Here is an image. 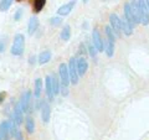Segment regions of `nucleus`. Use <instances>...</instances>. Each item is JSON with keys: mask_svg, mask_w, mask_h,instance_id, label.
Returning a JSON list of instances; mask_svg holds the SVG:
<instances>
[{"mask_svg": "<svg viewBox=\"0 0 149 140\" xmlns=\"http://www.w3.org/2000/svg\"><path fill=\"white\" fill-rule=\"evenodd\" d=\"M87 68H88L87 60H86L85 57L77 58V71H78V76H85V73L87 72Z\"/></svg>", "mask_w": 149, "mask_h": 140, "instance_id": "nucleus-11", "label": "nucleus"}, {"mask_svg": "<svg viewBox=\"0 0 149 140\" xmlns=\"http://www.w3.org/2000/svg\"><path fill=\"white\" fill-rule=\"evenodd\" d=\"M25 127H26V130L29 134H32L35 130V123H34V119L31 116H27L26 120H25Z\"/></svg>", "mask_w": 149, "mask_h": 140, "instance_id": "nucleus-19", "label": "nucleus"}, {"mask_svg": "<svg viewBox=\"0 0 149 140\" xmlns=\"http://www.w3.org/2000/svg\"><path fill=\"white\" fill-rule=\"evenodd\" d=\"M104 51H106V53L108 57H112L114 53V42H112V41H107V44H106V47H104Z\"/></svg>", "mask_w": 149, "mask_h": 140, "instance_id": "nucleus-21", "label": "nucleus"}, {"mask_svg": "<svg viewBox=\"0 0 149 140\" xmlns=\"http://www.w3.org/2000/svg\"><path fill=\"white\" fill-rule=\"evenodd\" d=\"M21 107H22V110L25 113H29L30 112V104H31V92L30 91H26L24 94H22V98H21Z\"/></svg>", "mask_w": 149, "mask_h": 140, "instance_id": "nucleus-9", "label": "nucleus"}, {"mask_svg": "<svg viewBox=\"0 0 149 140\" xmlns=\"http://www.w3.org/2000/svg\"><path fill=\"white\" fill-rule=\"evenodd\" d=\"M0 140H3V135H1V133H0Z\"/></svg>", "mask_w": 149, "mask_h": 140, "instance_id": "nucleus-34", "label": "nucleus"}, {"mask_svg": "<svg viewBox=\"0 0 149 140\" xmlns=\"http://www.w3.org/2000/svg\"><path fill=\"white\" fill-rule=\"evenodd\" d=\"M82 1H83V3H87V1H88V0H82Z\"/></svg>", "mask_w": 149, "mask_h": 140, "instance_id": "nucleus-35", "label": "nucleus"}, {"mask_svg": "<svg viewBox=\"0 0 149 140\" xmlns=\"http://www.w3.org/2000/svg\"><path fill=\"white\" fill-rule=\"evenodd\" d=\"M17 1H21V0H17Z\"/></svg>", "mask_w": 149, "mask_h": 140, "instance_id": "nucleus-36", "label": "nucleus"}, {"mask_svg": "<svg viewBox=\"0 0 149 140\" xmlns=\"http://www.w3.org/2000/svg\"><path fill=\"white\" fill-rule=\"evenodd\" d=\"M22 119H24V110L21 107V102H17L14 107V122L19 125L22 123Z\"/></svg>", "mask_w": 149, "mask_h": 140, "instance_id": "nucleus-8", "label": "nucleus"}, {"mask_svg": "<svg viewBox=\"0 0 149 140\" xmlns=\"http://www.w3.org/2000/svg\"><path fill=\"white\" fill-rule=\"evenodd\" d=\"M45 86H46V94H47L50 100H52L55 94H54V89H52V83H51V76H47L45 78Z\"/></svg>", "mask_w": 149, "mask_h": 140, "instance_id": "nucleus-16", "label": "nucleus"}, {"mask_svg": "<svg viewBox=\"0 0 149 140\" xmlns=\"http://www.w3.org/2000/svg\"><path fill=\"white\" fill-rule=\"evenodd\" d=\"M70 37H71V27H70V25H65V27L61 31V40L68 41Z\"/></svg>", "mask_w": 149, "mask_h": 140, "instance_id": "nucleus-20", "label": "nucleus"}, {"mask_svg": "<svg viewBox=\"0 0 149 140\" xmlns=\"http://www.w3.org/2000/svg\"><path fill=\"white\" fill-rule=\"evenodd\" d=\"M124 19L127 20L130 25H132L134 27V25H137L136 24V20H134V15H133V12H132V9H130V4L127 3L124 5Z\"/></svg>", "mask_w": 149, "mask_h": 140, "instance_id": "nucleus-12", "label": "nucleus"}, {"mask_svg": "<svg viewBox=\"0 0 149 140\" xmlns=\"http://www.w3.org/2000/svg\"><path fill=\"white\" fill-rule=\"evenodd\" d=\"M139 11H141V24L147 26L149 24V9L146 0H138Z\"/></svg>", "mask_w": 149, "mask_h": 140, "instance_id": "nucleus-2", "label": "nucleus"}, {"mask_svg": "<svg viewBox=\"0 0 149 140\" xmlns=\"http://www.w3.org/2000/svg\"><path fill=\"white\" fill-rule=\"evenodd\" d=\"M14 138H15V140H22V134L19 132V129L15 132V134H14Z\"/></svg>", "mask_w": 149, "mask_h": 140, "instance_id": "nucleus-30", "label": "nucleus"}, {"mask_svg": "<svg viewBox=\"0 0 149 140\" xmlns=\"http://www.w3.org/2000/svg\"><path fill=\"white\" fill-rule=\"evenodd\" d=\"M130 4V9H132V12L134 15V20H136V24H139L141 22V11H139V5L137 1H133L129 3Z\"/></svg>", "mask_w": 149, "mask_h": 140, "instance_id": "nucleus-15", "label": "nucleus"}, {"mask_svg": "<svg viewBox=\"0 0 149 140\" xmlns=\"http://www.w3.org/2000/svg\"><path fill=\"white\" fill-rule=\"evenodd\" d=\"M109 22H111V27L113 29L116 36H120L122 32V26H120V20L116 14H111L109 15Z\"/></svg>", "mask_w": 149, "mask_h": 140, "instance_id": "nucleus-5", "label": "nucleus"}, {"mask_svg": "<svg viewBox=\"0 0 149 140\" xmlns=\"http://www.w3.org/2000/svg\"><path fill=\"white\" fill-rule=\"evenodd\" d=\"M13 0H1L0 1V11H6L10 8Z\"/></svg>", "mask_w": 149, "mask_h": 140, "instance_id": "nucleus-26", "label": "nucleus"}, {"mask_svg": "<svg viewBox=\"0 0 149 140\" xmlns=\"http://www.w3.org/2000/svg\"><path fill=\"white\" fill-rule=\"evenodd\" d=\"M21 15H22V9H17L15 15H14V19H15V21H19L21 19Z\"/></svg>", "mask_w": 149, "mask_h": 140, "instance_id": "nucleus-28", "label": "nucleus"}, {"mask_svg": "<svg viewBox=\"0 0 149 140\" xmlns=\"http://www.w3.org/2000/svg\"><path fill=\"white\" fill-rule=\"evenodd\" d=\"M5 41L4 40H0V52H4V50H5Z\"/></svg>", "mask_w": 149, "mask_h": 140, "instance_id": "nucleus-31", "label": "nucleus"}, {"mask_svg": "<svg viewBox=\"0 0 149 140\" xmlns=\"http://www.w3.org/2000/svg\"><path fill=\"white\" fill-rule=\"evenodd\" d=\"M106 35H107V39H108L109 41H112V42H114V39H116V34H114V31H113V29L111 27V25L109 26H106Z\"/></svg>", "mask_w": 149, "mask_h": 140, "instance_id": "nucleus-25", "label": "nucleus"}, {"mask_svg": "<svg viewBox=\"0 0 149 140\" xmlns=\"http://www.w3.org/2000/svg\"><path fill=\"white\" fill-rule=\"evenodd\" d=\"M5 97H6L5 92H0V103H3L4 99H5Z\"/></svg>", "mask_w": 149, "mask_h": 140, "instance_id": "nucleus-32", "label": "nucleus"}, {"mask_svg": "<svg viewBox=\"0 0 149 140\" xmlns=\"http://www.w3.org/2000/svg\"><path fill=\"white\" fill-rule=\"evenodd\" d=\"M50 113H51L50 105L46 103V102H42V107H41V116H42V122L44 123H49Z\"/></svg>", "mask_w": 149, "mask_h": 140, "instance_id": "nucleus-13", "label": "nucleus"}, {"mask_svg": "<svg viewBox=\"0 0 149 140\" xmlns=\"http://www.w3.org/2000/svg\"><path fill=\"white\" fill-rule=\"evenodd\" d=\"M50 22L52 25H60L61 24V19H58V17H54V19H51Z\"/></svg>", "mask_w": 149, "mask_h": 140, "instance_id": "nucleus-29", "label": "nucleus"}, {"mask_svg": "<svg viewBox=\"0 0 149 140\" xmlns=\"http://www.w3.org/2000/svg\"><path fill=\"white\" fill-rule=\"evenodd\" d=\"M74 5H76V0H71L70 3L65 4V5H62V6H60L58 10H57V14L58 15H61V16H66L72 11V9L74 8Z\"/></svg>", "mask_w": 149, "mask_h": 140, "instance_id": "nucleus-10", "label": "nucleus"}, {"mask_svg": "<svg viewBox=\"0 0 149 140\" xmlns=\"http://www.w3.org/2000/svg\"><path fill=\"white\" fill-rule=\"evenodd\" d=\"M58 72H60V77H61V81H62V86L67 87L70 85V82H71L70 73H68V66L65 63H61L58 67Z\"/></svg>", "mask_w": 149, "mask_h": 140, "instance_id": "nucleus-4", "label": "nucleus"}, {"mask_svg": "<svg viewBox=\"0 0 149 140\" xmlns=\"http://www.w3.org/2000/svg\"><path fill=\"white\" fill-rule=\"evenodd\" d=\"M0 133L3 135V140H9L11 137V120H4L0 124Z\"/></svg>", "mask_w": 149, "mask_h": 140, "instance_id": "nucleus-6", "label": "nucleus"}, {"mask_svg": "<svg viewBox=\"0 0 149 140\" xmlns=\"http://www.w3.org/2000/svg\"><path fill=\"white\" fill-rule=\"evenodd\" d=\"M68 73H70V79H71V83H73V85H77V83H78V71H77V60L74 57H72L71 60H70Z\"/></svg>", "mask_w": 149, "mask_h": 140, "instance_id": "nucleus-3", "label": "nucleus"}, {"mask_svg": "<svg viewBox=\"0 0 149 140\" xmlns=\"http://www.w3.org/2000/svg\"><path fill=\"white\" fill-rule=\"evenodd\" d=\"M51 51L49 50H45L44 52H41L40 56H39V63L40 64H45V63H47L50 60H51Z\"/></svg>", "mask_w": 149, "mask_h": 140, "instance_id": "nucleus-18", "label": "nucleus"}, {"mask_svg": "<svg viewBox=\"0 0 149 140\" xmlns=\"http://www.w3.org/2000/svg\"><path fill=\"white\" fill-rule=\"evenodd\" d=\"M45 4H46V0H34V11L40 12L45 6Z\"/></svg>", "mask_w": 149, "mask_h": 140, "instance_id": "nucleus-22", "label": "nucleus"}, {"mask_svg": "<svg viewBox=\"0 0 149 140\" xmlns=\"http://www.w3.org/2000/svg\"><path fill=\"white\" fill-rule=\"evenodd\" d=\"M51 83H52V89H54V94L56 96L60 92V85H58V79L56 76H51Z\"/></svg>", "mask_w": 149, "mask_h": 140, "instance_id": "nucleus-24", "label": "nucleus"}, {"mask_svg": "<svg viewBox=\"0 0 149 140\" xmlns=\"http://www.w3.org/2000/svg\"><path fill=\"white\" fill-rule=\"evenodd\" d=\"M37 27H39V19L32 16L29 20V25H27V32H29V35H34L35 31L37 30Z\"/></svg>", "mask_w": 149, "mask_h": 140, "instance_id": "nucleus-14", "label": "nucleus"}, {"mask_svg": "<svg viewBox=\"0 0 149 140\" xmlns=\"http://www.w3.org/2000/svg\"><path fill=\"white\" fill-rule=\"evenodd\" d=\"M92 39H93V45H95V47L98 50V52H102V51H104V45H103V40H102V37L100 35V31L95 29L92 32Z\"/></svg>", "mask_w": 149, "mask_h": 140, "instance_id": "nucleus-7", "label": "nucleus"}, {"mask_svg": "<svg viewBox=\"0 0 149 140\" xmlns=\"http://www.w3.org/2000/svg\"><path fill=\"white\" fill-rule=\"evenodd\" d=\"M41 88H42V81H41V78H36V81H35V97L36 98L40 97Z\"/></svg>", "mask_w": 149, "mask_h": 140, "instance_id": "nucleus-23", "label": "nucleus"}, {"mask_svg": "<svg viewBox=\"0 0 149 140\" xmlns=\"http://www.w3.org/2000/svg\"><path fill=\"white\" fill-rule=\"evenodd\" d=\"M120 26H122V31L124 32V35L127 36H130L133 32V26L129 24V22L125 20V19H123V20H120Z\"/></svg>", "mask_w": 149, "mask_h": 140, "instance_id": "nucleus-17", "label": "nucleus"}, {"mask_svg": "<svg viewBox=\"0 0 149 140\" xmlns=\"http://www.w3.org/2000/svg\"><path fill=\"white\" fill-rule=\"evenodd\" d=\"M24 49H25V37L24 35L17 34L14 37V42L11 46V53L14 56H20L24 53Z\"/></svg>", "mask_w": 149, "mask_h": 140, "instance_id": "nucleus-1", "label": "nucleus"}, {"mask_svg": "<svg viewBox=\"0 0 149 140\" xmlns=\"http://www.w3.org/2000/svg\"><path fill=\"white\" fill-rule=\"evenodd\" d=\"M147 1V5H148V9H149V0H146Z\"/></svg>", "mask_w": 149, "mask_h": 140, "instance_id": "nucleus-33", "label": "nucleus"}, {"mask_svg": "<svg viewBox=\"0 0 149 140\" xmlns=\"http://www.w3.org/2000/svg\"><path fill=\"white\" fill-rule=\"evenodd\" d=\"M97 51H98V50L95 47V45H91L90 47H88V52H90L91 57H92V58H95V60H96V57H97Z\"/></svg>", "mask_w": 149, "mask_h": 140, "instance_id": "nucleus-27", "label": "nucleus"}]
</instances>
